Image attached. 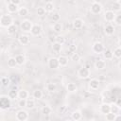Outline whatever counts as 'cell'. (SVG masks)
I'll return each instance as SVG.
<instances>
[{"instance_id":"cell-43","label":"cell","mask_w":121,"mask_h":121,"mask_svg":"<svg viewBox=\"0 0 121 121\" xmlns=\"http://www.w3.org/2000/svg\"><path fill=\"white\" fill-rule=\"evenodd\" d=\"M114 23L117 25V26H120L121 25V15L120 14H117L115 15V18H114Z\"/></svg>"},{"instance_id":"cell-6","label":"cell","mask_w":121,"mask_h":121,"mask_svg":"<svg viewBox=\"0 0 121 121\" xmlns=\"http://www.w3.org/2000/svg\"><path fill=\"white\" fill-rule=\"evenodd\" d=\"M32 26H33V23L30 20H24L21 23L20 27H21V30L24 32H30Z\"/></svg>"},{"instance_id":"cell-55","label":"cell","mask_w":121,"mask_h":121,"mask_svg":"<svg viewBox=\"0 0 121 121\" xmlns=\"http://www.w3.org/2000/svg\"><path fill=\"white\" fill-rule=\"evenodd\" d=\"M0 60H1V58H0Z\"/></svg>"},{"instance_id":"cell-41","label":"cell","mask_w":121,"mask_h":121,"mask_svg":"<svg viewBox=\"0 0 121 121\" xmlns=\"http://www.w3.org/2000/svg\"><path fill=\"white\" fill-rule=\"evenodd\" d=\"M71 60H72L73 61H75V62H78V61L80 60V55H79L78 53L75 52V53L72 54V56H71Z\"/></svg>"},{"instance_id":"cell-39","label":"cell","mask_w":121,"mask_h":121,"mask_svg":"<svg viewBox=\"0 0 121 121\" xmlns=\"http://www.w3.org/2000/svg\"><path fill=\"white\" fill-rule=\"evenodd\" d=\"M113 57H115L116 59H120L121 58V48L120 47H116L113 51H112Z\"/></svg>"},{"instance_id":"cell-49","label":"cell","mask_w":121,"mask_h":121,"mask_svg":"<svg viewBox=\"0 0 121 121\" xmlns=\"http://www.w3.org/2000/svg\"><path fill=\"white\" fill-rule=\"evenodd\" d=\"M55 38H56L55 36H49V41L53 43H55Z\"/></svg>"},{"instance_id":"cell-10","label":"cell","mask_w":121,"mask_h":121,"mask_svg":"<svg viewBox=\"0 0 121 121\" xmlns=\"http://www.w3.org/2000/svg\"><path fill=\"white\" fill-rule=\"evenodd\" d=\"M115 13L112 11V10H107V11H105V13H104V19H105V21H107V22H113V20H114V18H115Z\"/></svg>"},{"instance_id":"cell-46","label":"cell","mask_w":121,"mask_h":121,"mask_svg":"<svg viewBox=\"0 0 121 121\" xmlns=\"http://www.w3.org/2000/svg\"><path fill=\"white\" fill-rule=\"evenodd\" d=\"M66 110V105H61L60 108H59V112L60 113H63Z\"/></svg>"},{"instance_id":"cell-36","label":"cell","mask_w":121,"mask_h":121,"mask_svg":"<svg viewBox=\"0 0 121 121\" xmlns=\"http://www.w3.org/2000/svg\"><path fill=\"white\" fill-rule=\"evenodd\" d=\"M52 50H53L54 52L58 53V52H60V51L61 50V45L55 42V43H52Z\"/></svg>"},{"instance_id":"cell-31","label":"cell","mask_w":121,"mask_h":121,"mask_svg":"<svg viewBox=\"0 0 121 121\" xmlns=\"http://www.w3.org/2000/svg\"><path fill=\"white\" fill-rule=\"evenodd\" d=\"M8 96H9L11 100H12V99H16V98L18 97V91L14 90V89L9 91V93H8Z\"/></svg>"},{"instance_id":"cell-37","label":"cell","mask_w":121,"mask_h":121,"mask_svg":"<svg viewBox=\"0 0 121 121\" xmlns=\"http://www.w3.org/2000/svg\"><path fill=\"white\" fill-rule=\"evenodd\" d=\"M34 107H35V101H34V99H26V108H27V109H33Z\"/></svg>"},{"instance_id":"cell-4","label":"cell","mask_w":121,"mask_h":121,"mask_svg":"<svg viewBox=\"0 0 121 121\" xmlns=\"http://www.w3.org/2000/svg\"><path fill=\"white\" fill-rule=\"evenodd\" d=\"M102 5L97 1H93L90 7V11L93 14H99L102 11Z\"/></svg>"},{"instance_id":"cell-14","label":"cell","mask_w":121,"mask_h":121,"mask_svg":"<svg viewBox=\"0 0 121 121\" xmlns=\"http://www.w3.org/2000/svg\"><path fill=\"white\" fill-rule=\"evenodd\" d=\"M114 30H115L114 26H113L112 25H111V24L106 25V26L104 27V32H105V34L108 35V36H112V35L114 33Z\"/></svg>"},{"instance_id":"cell-32","label":"cell","mask_w":121,"mask_h":121,"mask_svg":"<svg viewBox=\"0 0 121 121\" xmlns=\"http://www.w3.org/2000/svg\"><path fill=\"white\" fill-rule=\"evenodd\" d=\"M55 42L58 43L60 44V45H62V44L65 43V37L62 36V35H58V36H56V38H55Z\"/></svg>"},{"instance_id":"cell-21","label":"cell","mask_w":121,"mask_h":121,"mask_svg":"<svg viewBox=\"0 0 121 121\" xmlns=\"http://www.w3.org/2000/svg\"><path fill=\"white\" fill-rule=\"evenodd\" d=\"M29 94L26 89H21L20 91H18V98L20 99H26L28 97Z\"/></svg>"},{"instance_id":"cell-54","label":"cell","mask_w":121,"mask_h":121,"mask_svg":"<svg viewBox=\"0 0 121 121\" xmlns=\"http://www.w3.org/2000/svg\"><path fill=\"white\" fill-rule=\"evenodd\" d=\"M67 121H73V120H67Z\"/></svg>"},{"instance_id":"cell-35","label":"cell","mask_w":121,"mask_h":121,"mask_svg":"<svg viewBox=\"0 0 121 121\" xmlns=\"http://www.w3.org/2000/svg\"><path fill=\"white\" fill-rule=\"evenodd\" d=\"M51 112H52L51 108L49 106H47V105H45V106H43L42 108V113L44 114V115H49L51 113Z\"/></svg>"},{"instance_id":"cell-42","label":"cell","mask_w":121,"mask_h":121,"mask_svg":"<svg viewBox=\"0 0 121 121\" xmlns=\"http://www.w3.org/2000/svg\"><path fill=\"white\" fill-rule=\"evenodd\" d=\"M51 19L54 21V22H59V20H60V14L58 13V12H53L52 14H51Z\"/></svg>"},{"instance_id":"cell-16","label":"cell","mask_w":121,"mask_h":121,"mask_svg":"<svg viewBox=\"0 0 121 121\" xmlns=\"http://www.w3.org/2000/svg\"><path fill=\"white\" fill-rule=\"evenodd\" d=\"M71 118L73 121H79L81 118H82V113L80 111L77 110V111H74L72 113H71Z\"/></svg>"},{"instance_id":"cell-27","label":"cell","mask_w":121,"mask_h":121,"mask_svg":"<svg viewBox=\"0 0 121 121\" xmlns=\"http://www.w3.org/2000/svg\"><path fill=\"white\" fill-rule=\"evenodd\" d=\"M32 95H33V97H34L35 99H41V98L43 97V91H42V90H40V89H36V90L33 91Z\"/></svg>"},{"instance_id":"cell-17","label":"cell","mask_w":121,"mask_h":121,"mask_svg":"<svg viewBox=\"0 0 121 121\" xmlns=\"http://www.w3.org/2000/svg\"><path fill=\"white\" fill-rule=\"evenodd\" d=\"M18 41H19V43H20L21 44H24V45H25V44H27V43H29L30 39H29V36H28V35H26V34H22V35L19 36Z\"/></svg>"},{"instance_id":"cell-3","label":"cell","mask_w":121,"mask_h":121,"mask_svg":"<svg viewBox=\"0 0 121 121\" xmlns=\"http://www.w3.org/2000/svg\"><path fill=\"white\" fill-rule=\"evenodd\" d=\"M28 116H29L28 112L24 110V109L17 111L15 113V118L17 121H26L28 119Z\"/></svg>"},{"instance_id":"cell-9","label":"cell","mask_w":121,"mask_h":121,"mask_svg":"<svg viewBox=\"0 0 121 121\" xmlns=\"http://www.w3.org/2000/svg\"><path fill=\"white\" fill-rule=\"evenodd\" d=\"M48 67L50 69H58L60 67V64H59V60H58V58H50L48 60Z\"/></svg>"},{"instance_id":"cell-33","label":"cell","mask_w":121,"mask_h":121,"mask_svg":"<svg viewBox=\"0 0 121 121\" xmlns=\"http://www.w3.org/2000/svg\"><path fill=\"white\" fill-rule=\"evenodd\" d=\"M16 65H17V63H16L15 58L10 57V58H9V59H8V66H9V67L13 68V67H15Z\"/></svg>"},{"instance_id":"cell-25","label":"cell","mask_w":121,"mask_h":121,"mask_svg":"<svg viewBox=\"0 0 121 121\" xmlns=\"http://www.w3.org/2000/svg\"><path fill=\"white\" fill-rule=\"evenodd\" d=\"M112 11H119L121 9V2L119 0L117 1H113V3L112 4Z\"/></svg>"},{"instance_id":"cell-22","label":"cell","mask_w":121,"mask_h":121,"mask_svg":"<svg viewBox=\"0 0 121 121\" xmlns=\"http://www.w3.org/2000/svg\"><path fill=\"white\" fill-rule=\"evenodd\" d=\"M55 9V6H54V3L52 1H47L45 3V6H44V9L46 12H53Z\"/></svg>"},{"instance_id":"cell-40","label":"cell","mask_w":121,"mask_h":121,"mask_svg":"<svg viewBox=\"0 0 121 121\" xmlns=\"http://www.w3.org/2000/svg\"><path fill=\"white\" fill-rule=\"evenodd\" d=\"M114 118H115V114L112 113V112H111L105 114V119H106V121H113Z\"/></svg>"},{"instance_id":"cell-52","label":"cell","mask_w":121,"mask_h":121,"mask_svg":"<svg viewBox=\"0 0 121 121\" xmlns=\"http://www.w3.org/2000/svg\"><path fill=\"white\" fill-rule=\"evenodd\" d=\"M1 78H2V76H1V73H0V80H1Z\"/></svg>"},{"instance_id":"cell-30","label":"cell","mask_w":121,"mask_h":121,"mask_svg":"<svg viewBox=\"0 0 121 121\" xmlns=\"http://www.w3.org/2000/svg\"><path fill=\"white\" fill-rule=\"evenodd\" d=\"M53 30L56 32V33H60L61 30H62V24L60 23V22H57L53 25Z\"/></svg>"},{"instance_id":"cell-29","label":"cell","mask_w":121,"mask_h":121,"mask_svg":"<svg viewBox=\"0 0 121 121\" xmlns=\"http://www.w3.org/2000/svg\"><path fill=\"white\" fill-rule=\"evenodd\" d=\"M103 56L106 60H112L113 58V54H112V51L111 49H105L103 51Z\"/></svg>"},{"instance_id":"cell-11","label":"cell","mask_w":121,"mask_h":121,"mask_svg":"<svg viewBox=\"0 0 121 121\" xmlns=\"http://www.w3.org/2000/svg\"><path fill=\"white\" fill-rule=\"evenodd\" d=\"M99 85H100V82L97 78H92L90 81H89V88L91 90H97L99 88Z\"/></svg>"},{"instance_id":"cell-44","label":"cell","mask_w":121,"mask_h":121,"mask_svg":"<svg viewBox=\"0 0 121 121\" xmlns=\"http://www.w3.org/2000/svg\"><path fill=\"white\" fill-rule=\"evenodd\" d=\"M26 99H20L19 100L18 106L20 108H24V107H26Z\"/></svg>"},{"instance_id":"cell-48","label":"cell","mask_w":121,"mask_h":121,"mask_svg":"<svg viewBox=\"0 0 121 121\" xmlns=\"http://www.w3.org/2000/svg\"><path fill=\"white\" fill-rule=\"evenodd\" d=\"M113 121H121V116H120V114H116V115H115V118L113 119Z\"/></svg>"},{"instance_id":"cell-53","label":"cell","mask_w":121,"mask_h":121,"mask_svg":"<svg viewBox=\"0 0 121 121\" xmlns=\"http://www.w3.org/2000/svg\"><path fill=\"white\" fill-rule=\"evenodd\" d=\"M1 29H2V26H1V25H0V32H1Z\"/></svg>"},{"instance_id":"cell-28","label":"cell","mask_w":121,"mask_h":121,"mask_svg":"<svg viewBox=\"0 0 121 121\" xmlns=\"http://www.w3.org/2000/svg\"><path fill=\"white\" fill-rule=\"evenodd\" d=\"M28 12H29V10H28V9L26 8V7H21V8H19V9H18V14H19V16H22V17L26 16V15L28 14Z\"/></svg>"},{"instance_id":"cell-8","label":"cell","mask_w":121,"mask_h":121,"mask_svg":"<svg viewBox=\"0 0 121 121\" xmlns=\"http://www.w3.org/2000/svg\"><path fill=\"white\" fill-rule=\"evenodd\" d=\"M42 32H43V27H42L41 25H39V24H35V25L32 26L31 30H30V33H31L32 36H34V37L40 36V35L42 34Z\"/></svg>"},{"instance_id":"cell-38","label":"cell","mask_w":121,"mask_h":121,"mask_svg":"<svg viewBox=\"0 0 121 121\" xmlns=\"http://www.w3.org/2000/svg\"><path fill=\"white\" fill-rule=\"evenodd\" d=\"M45 12L46 11H45V9H44L43 7H38L37 9H36V13H37L38 16H43L45 14Z\"/></svg>"},{"instance_id":"cell-24","label":"cell","mask_w":121,"mask_h":121,"mask_svg":"<svg viewBox=\"0 0 121 121\" xmlns=\"http://www.w3.org/2000/svg\"><path fill=\"white\" fill-rule=\"evenodd\" d=\"M111 107H110V112L114 113L115 115L116 114H119V112H120V107L117 106L115 103H112V104H110Z\"/></svg>"},{"instance_id":"cell-18","label":"cell","mask_w":121,"mask_h":121,"mask_svg":"<svg viewBox=\"0 0 121 121\" xmlns=\"http://www.w3.org/2000/svg\"><path fill=\"white\" fill-rule=\"evenodd\" d=\"M95 69H97V70H104L105 67H106V62H105V60H97L95 62Z\"/></svg>"},{"instance_id":"cell-50","label":"cell","mask_w":121,"mask_h":121,"mask_svg":"<svg viewBox=\"0 0 121 121\" xmlns=\"http://www.w3.org/2000/svg\"><path fill=\"white\" fill-rule=\"evenodd\" d=\"M117 106H119L120 107V98H117V101H116V103H115Z\"/></svg>"},{"instance_id":"cell-47","label":"cell","mask_w":121,"mask_h":121,"mask_svg":"<svg viewBox=\"0 0 121 121\" xmlns=\"http://www.w3.org/2000/svg\"><path fill=\"white\" fill-rule=\"evenodd\" d=\"M9 2L12 3V4H14V5H16V6H19L21 4V1L20 0H10Z\"/></svg>"},{"instance_id":"cell-13","label":"cell","mask_w":121,"mask_h":121,"mask_svg":"<svg viewBox=\"0 0 121 121\" xmlns=\"http://www.w3.org/2000/svg\"><path fill=\"white\" fill-rule=\"evenodd\" d=\"M84 25V22L81 18H76L74 21H73V26L76 28V29H80L82 28Z\"/></svg>"},{"instance_id":"cell-23","label":"cell","mask_w":121,"mask_h":121,"mask_svg":"<svg viewBox=\"0 0 121 121\" xmlns=\"http://www.w3.org/2000/svg\"><path fill=\"white\" fill-rule=\"evenodd\" d=\"M66 89H67V91H68L69 93H76V92L78 91V86H77L74 82H70V83L67 84Z\"/></svg>"},{"instance_id":"cell-34","label":"cell","mask_w":121,"mask_h":121,"mask_svg":"<svg viewBox=\"0 0 121 121\" xmlns=\"http://www.w3.org/2000/svg\"><path fill=\"white\" fill-rule=\"evenodd\" d=\"M56 89H57V85H56L55 83H53V82H51V83H47V85H46V90H47L48 92L53 93V92L56 91Z\"/></svg>"},{"instance_id":"cell-19","label":"cell","mask_w":121,"mask_h":121,"mask_svg":"<svg viewBox=\"0 0 121 121\" xmlns=\"http://www.w3.org/2000/svg\"><path fill=\"white\" fill-rule=\"evenodd\" d=\"M15 60L17 65H23L26 62V57L23 54H18L15 56Z\"/></svg>"},{"instance_id":"cell-7","label":"cell","mask_w":121,"mask_h":121,"mask_svg":"<svg viewBox=\"0 0 121 121\" xmlns=\"http://www.w3.org/2000/svg\"><path fill=\"white\" fill-rule=\"evenodd\" d=\"M92 50L95 54H101L105 50V46L101 42H95L92 46Z\"/></svg>"},{"instance_id":"cell-26","label":"cell","mask_w":121,"mask_h":121,"mask_svg":"<svg viewBox=\"0 0 121 121\" xmlns=\"http://www.w3.org/2000/svg\"><path fill=\"white\" fill-rule=\"evenodd\" d=\"M16 31H17V26H16L15 24H12V25H10L9 26L7 27V32H8V34H9V35L15 34Z\"/></svg>"},{"instance_id":"cell-45","label":"cell","mask_w":121,"mask_h":121,"mask_svg":"<svg viewBox=\"0 0 121 121\" xmlns=\"http://www.w3.org/2000/svg\"><path fill=\"white\" fill-rule=\"evenodd\" d=\"M68 50H69V52H71V53H75V52L77 51V45H76V44H70Z\"/></svg>"},{"instance_id":"cell-20","label":"cell","mask_w":121,"mask_h":121,"mask_svg":"<svg viewBox=\"0 0 121 121\" xmlns=\"http://www.w3.org/2000/svg\"><path fill=\"white\" fill-rule=\"evenodd\" d=\"M58 60H59V64H60V66L64 67V66H66V65L68 64V58H67L66 56H62V55H60V56L58 58Z\"/></svg>"},{"instance_id":"cell-2","label":"cell","mask_w":121,"mask_h":121,"mask_svg":"<svg viewBox=\"0 0 121 121\" xmlns=\"http://www.w3.org/2000/svg\"><path fill=\"white\" fill-rule=\"evenodd\" d=\"M11 106V99L8 95H1L0 96V110H8Z\"/></svg>"},{"instance_id":"cell-1","label":"cell","mask_w":121,"mask_h":121,"mask_svg":"<svg viewBox=\"0 0 121 121\" xmlns=\"http://www.w3.org/2000/svg\"><path fill=\"white\" fill-rule=\"evenodd\" d=\"M12 24H13V18L10 14L6 13V14H3L0 16V25L2 27L7 28L8 26H9Z\"/></svg>"},{"instance_id":"cell-5","label":"cell","mask_w":121,"mask_h":121,"mask_svg":"<svg viewBox=\"0 0 121 121\" xmlns=\"http://www.w3.org/2000/svg\"><path fill=\"white\" fill-rule=\"evenodd\" d=\"M90 75H91V72H90V70L87 67H81L78 71V77L79 78H81V79L88 78L90 77Z\"/></svg>"},{"instance_id":"cell-15","label":"cell","mask_w":121,"mask_h":121,"mask_svg":"<svg viewBox=\"0 0 121 121\" xmlns=\"http://www.w3.org/2000/svg\"><path fill=\"white\" fill-rule=\"evenodd\" d=\"M7 9H8L9 14H10V13H16V12H18L19 8H18V6H16V5H14V4H12V3L9 2L8 4V6H7Z\"/></svg>"},{"instance_id":"cell-12","label":"cell","mask_w":121,"mask_h":121,"mask_svg":"<svg viewBox=\"0 0 121 121\" xmlns=\"http://www.w3.org/2000/svg\"><path fill=\"white\" fill-rule=\"evenodd\" d=\"M110 107L111 105L109 103H102L100 106H99V112L102 113V114H106L108 112H110Z\"/></svg>"},{"instance_id":"cell-51","label":"cell","mask_w":121,"mask_h":121,"mask_svg":"<svg viewBox=\"0 0 121 121\" xmlns=\"http://www.w3.org/2000/svg\"><path fill=\"white\" fill-rule=\"evenodd\" d=\"M1 53H2V48L0 47V55H1Z\"/></svg>"}]
</instances>
